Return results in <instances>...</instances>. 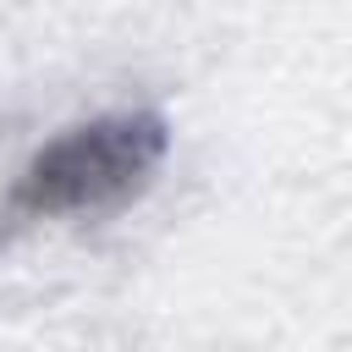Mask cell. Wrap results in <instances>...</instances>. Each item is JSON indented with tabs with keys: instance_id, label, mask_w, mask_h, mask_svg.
Wrapping results in <instances>:
<instances>
[{
	"instance_id": "obj_1",
	"label": "cell",
	"mask_w": 352,
	"mask_h": 352,
	"mask_svg": "<svg viewBox=\"0 0 352 352\" xmlns=\"http://www.w3.org/2000/svg\"><path fill=\"white\" fill-rule=\"evenodd\" d=\"M165 148H170V126L160 110H143V104L99 110L60 126L16 165L0 198V242L55 220L110 214L132 204L160 176Z\"/></svg>"
}]
</instances>
